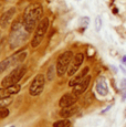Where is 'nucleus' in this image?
Masks as SVG:
<instances>
[{"label":"nucleus","instance_id":"f257e3e1","mask_svg":"<svg viewBox=\"0 0 126 127\" xmlns=\"http://www.w3.org/2000/svg\"><path fill=\"white\" fill-rule=\"evenodd\" d=\"M43 12L42 6L40 3H33L26 9L23 13V27L29 33L33 31L35 28L38 21L40 20V17Z\"/></svg>","mask_w":126,"mask_h":127},{"label":"nucleus","instance_id":"f03ea898","mask_svg":"<svg viewBox=\"0 0 126 127\" xmlns=\"http://www.w3.org/2000/svg\"><path fill=\"white\" fill-rule=\"evenodd\" d=\"M29 32L23 27V21L21 22L20 20L16 21L12 26V31H11V36H10V46L11 49H14L19 46L21 43H23L27 40Z\"/></svg>","mask_w":126,"mask_h":127},{"label":"nucleus","instance_id":"7ed1b4c3","mask_svg":"<svg viewBox=\"0 0 126 127\" xmlns=\"http://www.w3.org/2000/svg\"><path fill=\"white\" fill-rule=\"evenodd\" d=\"M26 71H27L26 65H19V66H17L16 69L11 71V72L1 81V86L8 87V86H11V85L18 84L19 81L23 77Z\"/></svg>","mask_w":126,"mask_h":127},{"label":"nucleus","instance_id":"20e7f679","mask_svg":"<svg viewBox=\"0 0 126 127\" xmlns=\"http://www.w3.org/2000/svg\"><path fill=\"white\" fill-rule=\"evenodd\" d=\"M49 24H50L49 18H47V17L43 18L42 20H40V22H39L37 26V29H35L33 39H32V41H31V46H32V48H38V46L41 44V42H42L48 29H49Z\"/></svg>","mask_w":126,"mask_h":127},{"label":"nucleus","instance_id":"39448f33","mask_svg":"<svg viewBox=\"0 0 126 127\" xmlns=\"http://www.w3.org/2000/svg\"><path fill=\"white\" fill-rule=\"evenodd\" d=\"M73 52L72 51H65L63 52L59 58H58V61H57V74L59 76H63L65 73L67 72L69 70V66L71 64L72 60H73Z\"/></svg>","mask_w":126,"mask_h":127},{"label":"nucleus","instance_id":"423d86ee","mask_svg":"<svg viewBox=\"0 0 126 127\" xmlns=\"http://www.w3.org/2000/svg\"><path fill=\"white\" fill-rule=\"evenodd\" d=\"M26 57H27V52L25 51V52H19L17 54H13L11 57L2 60L0 62V74H2L7 69H9L12 65H17L19 63H21L26 59Z\"/></svg>","mask_w":126,"mask_h":127},{"label":"nucleus","instance_id":"0eeeda50","mask_svg":"<svg viewBox=\"0 0 126 127\" xmlns=\"http://www.w3.org/2000/svg\"><path fill=\"white\" fill-rule=\"evenodd\" d=\"M45 84V77L43 74H37L33 81L31 82L30 89H29V93L32 96H38L43 92Z\"/></svg>","mask_w":126,"mask_h":127},{"label":"nucleus","instance_id":"6e6552de","mask_svg":"<svg viewBox=\"0 0 126 127\" xmlns=\"http://www.w3.org/2000/svg\"><path fill=\"white\" fill-rule=\"evenodd\" d=\"M84 61V54L83 53H77L73 57V60H72L71 64L69 66V70H67V75L69 76H73L74 74L77 72V70L80 69V66L82 65Z\"/></svg>","mask_w":126,"mask_h":127},{"label":"nucleus","instance_id":"1a4fd4ad","mask_svg":"<svg viewBox=\"0 0 126 127\" xmlns=\"http://www.w3.org/2000/svg\"><path fill=\"white\" fill-rule=\"evenodd\" d=\"M77 102V96L74 93H66L60 98L59 101V106L62 107V108H65V107H69L74 105Z\"/></svg>","mask_w":126,"mask_h":127},{"label":"nucleus","instance_id":"9d476101","mask_svg":"<svg viewBox=\"0 0 126 127\" xmlns=\"http://www.w3.org/2000/svg\"><path fill=\"white\" fill-rule=\"evenodd\" d=\"M16 8L12 7V8L8 9L6 12H3V13L1 14V17H0V27H1L2 29H6L7 26H9V23H10V21L12 20V18L14 17V14H16Z\"/></svg>","mask_w":126,"mask_h":127},{"label":"nucleus","instance_id":"9b49d317","mask_svg":"<svg viewBox=\"0 0 126 127\" xmlns=\"http://www.w3.org/2000/svg\"><path fill=\"white\" fill-rule=\"evenodd\" d=\"M90 83H91V76H90V75H86L79 84H76L75 86H73V91H72V93H74L76 96L83 94V93L88 90V87L90 86Z\"/></svg>","mask_w":126,"mask_h":127},{"label":"nucleus","instance_id":"f8f14e48","mask_svg":"<svg viewBox=\"0 0 126 127\" xmlns=\"http://www.w3.org/2000/svg\"><path fill=\"white\" fill-rule=\"evenodd\" d=\"M20 85L19 84H14V85H11V86H8V87H3L2 86L0 89V99L1 98H6V97H10L11 95H14L17 93L20 92Z\"/></svg>","mask_w":126,"mask_h":127},{"label":"nucleus","instance_id":"ddd939ff","mask_svg":"<svg viewBox=\"0 0 126 127\" xmlns=\"http://www.w3.org/2000/svg\"><path fill=\"white\" fill-rule=\"evenodd\" d=\"M89 71H90V67L89 66H86V67H84L83 70L81 71V72L79 73V74H74L73 75V77H72L71 80H70V82H69V86H75L76 84H79L80 82L82 81V80L84 79V77L88 75V73H89Z\"/></svg>","mask_w":126,"mask_h":127},{"label":"nucleus","instance_id":"4468645a","mask_svg":"<svg viewBox=\"0 0 126 127\" xmlns=\"http://www.w3.org/2000/svg\"><path fill=\"white\" fill-rule=\"evenodd\" d=\"M95 89H96V92H97L101 96H105V95H107L108 87H107V83H106L104 77H101V79L97 80Z\"/></svg>","mask_w":126,"mask_h":127},{"label":"nucleus","instance_id":"2eb2a0df","mask_svg":"<svg viewBox=\"0 0 126 127\" xmlns=\"http://www.w3.org/2000/svg\"><path fill=\"white\" fill-rule=\"evenodd\" d=\"M79 106L77 105H72V106H69V107H65V108H62L61 113H60V115H61V117H63V118H69V117L73 116L75 113H77L79 112Z\"/></svg>","mask_w":126,"mask_h":127},{"label":"nucleus","instance_id":"dca6fc26","mask_svg":"<svg viewBox=\"0 0 126 127\" xmlns=\"http://www.w3.org/2000/svg\"><path fill=\"white\" fill-rule=\"evenodd\" d=\"M53 127H71V122L67 118L61 119V121H57L53 124Z\"/></svg>","mask_w":126,"mask_h":127},{"label":"nucleus","instance_id":"f3484780","mask_svg":"<svg viewBox=\"0 0 126 127\" xmlns=\"http://www.w3.org/2000/svg\"><path fill=\"white\" fill-rule=\"evenodd\" d=\"M12 103V98L11 97H6V98H1L0 99V109L7 107L8 105H10Z\"/></svg>","mask_w":126,"mask_h":127},{"label":"nucleus","instance_id":"a211bd4d","mask_svg":"<svg viewBox=\"0 0 126 127\" xmlns=\"http://www.w3.org/2000/svg\"><path fill=\"white\" fill-rule=\"evenodd\" d=\"M57 70V67H54V65H51L48 69V73H47V79L48 81H52L54 79V71Z\"/></svg>","mask_w":126,"mask_h":127},{"label":"nucleus","instance_id":"6ab92c4d","mask_svg":"<svg viewBox=\"0 0 126 127\" xmlns=\"http://www.w3.org/2000/svg\"><path fill=\"white\" fill-rule=\"evenodd\" d=\"M121 89H122V99L124 101L126 98V79H124L122 81V84H121Z\"/></svg>","mask_w":126,"mask_h":127},{"label":"nucleus","instance_id":"aec40b11","mask_svg":"<svg viewBox=\"0 0 126 127\" xmlns=\"http://www.w3.org/2000/svg\"><path fill=\"white\" fill-rule=\"evenodd\" d=\"M9 114H10V112H9L8 108H6V107L1 108L0 109V119H3V118H6V117H8Z\"/></svg>","mask_w":126,"mask_h":127},{"label":"nucleus","instance_id":"412c9836","mask_svg":"<svg viewBox=\"0 0 126 127\" xmlns=\"http://www.w3.org/2000/svg\"><path fill=\"white\" fill-rule=\"evenodd\" d=\"M102 28V18L101 17H97L95 19V30L96 31H100Z\"/></svg>","mask_w":126,"mask_h":127},{"label":"nucleus","instance_id":"4be33fe9","mask_svg":"<svg viewBox=\"0 0 126 127\" xmlns=\"http://www.w3.org/2000/svg\"><path fill=\"white\" fill-rule=\"evenodd\" d=\"M122 62L124 63V64H126V57H123V59H122Z\"/></svg>","mask_w":126,"mask_h":127},{"label":"nucleus","instance_id":"5701e85b","mask_svg":"<svg viewBox=\"0 0 126 127\" xmlns=\"http://www.w3.org/2000/svg\"><path fill=\"white\" fill-rule=\"evenodd\" d=\"M125 116H126V111H125Z\"/></svg>","mask_w":126,"mask_h":127},{"label":"nucleus","instance_id":"b1692460","mask_svg":"<svg viewBox=\"0 0 126 127\" xmlns=\"http://www.w3.org/2000/svg\"><path fill=\"white\" fill-rule=\"evenodd\" d=\"M11 127H14V126H11Z\"/></svg>","mask_w":126,"mask_h":127}]
</instances>
